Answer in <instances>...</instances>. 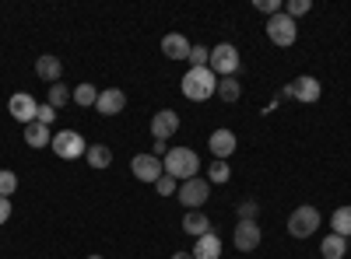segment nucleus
Here are the masks:
<instances>
[{
  "instance_id": "1",
  "label": "nucleus",
  "mask_w": 351,
  "mask_h": 259,
  "mask_svg": "<svg viewBox=\"0 0 351 259\" xmlns=\"http://www.w3.org/2000/svg\"><path fill=\"white\" fill-rule=\"evenodd\" d=\"M180 88H183V95H186L190 102H208V98L218 95V77H215L211 67H190V70L183 74Z\"/></svg>"
},
{
  "instance_id": "2",
  "label": "nucleus",
  "mask_w": 351,
  "mask_h": 259,
  "mask_svg": "<svg viewBox=\"0 0 351 259\" xmlns=\"http://www.w3.org/2000/svg\"><path fill=\"white\" fill-rule=\"evenodd\" d=\"M162 165H165V176H172L176 182H186V179L200 176V158H197V151H190V148H172V151L162 158Z\"/></svg>"
},
{
  "instance_id": "3",
  "label": "nucleus",
  "mask_w": 351,
  "mask_h": 259,
  "mask_svg": "<svg viewBox=\"0 0 351 259\" xmlns=\"http://www.w3.org/2000/svg\"><path fill=\"white\" fill-rule=\"evenodd\" d=\"M211 200V182L204 176H193L186 182H180V204L186 210H204V204Z\"/></svg>"
},
{
  "instance_id": "4",
  "label": "nucleus",
  "mask_w": 351,
  "mask_h": 259,
  "mask_svg": "<svg viewBox=\"0 0 351 259\" xmlns=\"http://www.w3.org/2000/svg\"><path fill=\"white\" fill-rule=\"evenodd\" d=\"M49 148L56 151V158H64V161H74V158H84L88 151V144L77 130H60V133H53V144Z\"/></svg>"
},
{
  "instance_id": "5",
  "label": "nucleus",
  "mask_w": 351,
  "mask_h": 259,
  "mask_svg": "<svg viewBox=\"0 0 351 259\" xmlns=\"http://www.w3.org/2000/svg\"><path fill=\"white\" fill-rule=\"evenodd\" d=\"M208 67L215 70V77H236V70H239V49L232 46V42L215 46V49H211Z\"/></svg>"
},
{
  "instance_id": "6",
  "label": "nucleus",
  "mask_w": 351,
  "mask_h": 259,
  "mask_svg": "<svg viewBox=\"0 0 351 259\" xmlns=\"http://www.w3.org/2000/svg\"><path fill=\"white\" fill-rule=\"evenodd\" d=\"M316 228H319V210L316 207H299V210H291V217H288V235L291 238H309V235H316Z\"/></svg>"
},
{
  "instance_id": "7",
  "label": "nucleus",
  "mask_w": 351,
  "mask_h": 259,
  "mask_svg": "<svg viewBox=\"0 0 351 259\" xmlns=\"http://www.w3.org/2000/svg\"><path fill=\"white\" fill-rule=\"evenodd\" d=\"M267 39L274 42V46H291V42H295L299 39V25L295 21H291L285 11L281 14H274V18H267Z\"/></svg>"
},
{
  "instance_id": "8",
  "label": "nucleus",
  "mask_w": 351,
  "mask_h": 259,
  "mask_svg": "<svg viewBox=\"0 0 351 259\" xmlns=\"http://www.w3.org/2000/svg\"><path fill=\"white\" fill-rule=\"evenodd\" d=\"M130 172H134V179H137V182L155 186V182L165 176V165H162V158H155V154H134Z\"/></svg>"
},
{
  "instance_id": "9",
  "label": "nucleus",
  "mask_w": 351,
  "mask_h": 259,
  "mask_svg": "<svg viewBox=\"0 0 351 259\" xmlns=\"http://www.w3.org/2000/svg\"><path fill=\"white\" fill-rule=\"evenodd\" d=\"M285 95H288V98H295V102L313 105V102H319V95H324V84H319L316 77H309V74H302V77H295V81L288 84Z\"/></svg>"
},
{
  "instance_id": "10",
  "label": "nucleus",
  "mask_w": 351,
  "mask_h": 259,
  "mask_svg": "<svg viewBox=\"0 0 351 259\" xmlns=\"http://www.w3.org/2000/svg\"><path fill=\"white\" fill-rule=\"evenodd\" d=\"M260 238H263L260 221H239L236 228H232V245H236L239 252H253V249H260Z\"/></svg>"
},
{
  "instance_id": "11",
  "label": "nucleus",
  "mask_w": 351,
  "mask_h": 259,
  "mask_svg": "<svg viewBox=\"0 0 351 259\" xmlns=\"http://www.w3.org/2000/svg\"><path fill=\"white\" fill-rule=\"evenodd\" d=\"M176 130H180V112H176V109H158L152 116V137L155 140L169 144V137H176Z\"/></svg>"
},
{
  "instance_id": "12",
  "label": "nucleus",
  "mask_w": 351,
  "mask_h": 259,
  "mask_svg": "<svg viewBox=\"0 0 351 259\" xmlns=\"http://www.w3.org/2000/svg\"><path fill=\"white\" fill-rule=\"evenodd\" d=\"M8 112L18 120V123H36V112H39V102L32 98V95H25V92H14L11 95V102H8Z\"/></svg>"
},
{
  "instance_id": "13",
  "label": "nucleus",
  "mask_w": 351,
  "mask_h": 259,
  "mask_svg": "<svg viewBox=\"0 0 351 259\" xmlns=\"http://www.w3.org/2000/svg\"><path fill=\"white\" fill-rule=\"evenodd\" d=\"M123 109H127V95H123L120 88L99 92V102H95V112H99V116H120Z\"/></svg>"
},
{
  "instance_id": "14",
  "label": "nucleus",
  "mask_w": 351,
  "mask_h": 259,
  "mask_svg": "<svg viewBox=\"0 0 351 259\" xmlns=\"http://www.w3.org/2000/svg\"><path fill=\"white\" fill-rule=\"evenodd\" d=\"M208 148H211V154L218 161H228L232 151H236V133H232V130H215L211 140H208Z\"/></svg>"
},
{
  "instance_id": "15",
  "label": "nucleus",
  "mask_w": 351,
  "mask_h": 259,
  "mask_svg": "<svg viewBox=\"0 0 351 259\" xmlns=\"http://www.w3.org/2000/svg\"><path fill=\"white\" fill-rule=\"evenodd\" d=\"M190 42H186V36H180V32H169L165 39H162V53L169 56V60H190Z\"/></svg>"
},
{
  "instance_id": "16",
  "label": "nucleus",
  "mask_w": 351,
  "mask_h": 259,
  "mask_svg": "<svg viewBox=\"0 0 351 259\" xmlns=\"http://www.w3.org/2000/svg\"><path fill=\"white\" fill-rule=\"evenodd\" d=\"M190 252H193V259H221V238L215 232H208L197 238V245Z\"/></svg>"
},
{
  "instance_id": "17",
  "label": "nucleus",
  "mask_w": 351,
  "mask_h": 259,
  "mask_svg": "<svg viewBox=\"0 0 351 259\" xmlns=\"http://www.w3.org/2000/svg\"><path fill=\"white\" fill-rule=\"evenodd\" d=\"M36 74H39L43 81L56 84V81H60V74H64V64H60V56H53V53L39 56V60H36Z\"/></svg>"
},
{
  "instance_id": "18",
  "label": "nucleus",
  "mask_w": 351,
  "mask_h": 259,
  "mask_svg": "<svg viewBox=\"0 0 351 259\" xmlns=\"http://www.w3.org/2000/svg\"><path fill=\"white\" fill-rule=\"evenodd\" d=\"M183 232L193 235V238L208 235V232H211V217L204 214V210H186V217H183Z\"/></svg>"
},
{
  "instance_id": "19",
  "label": "nucleus",
  "mask_w": 351,
  "mask_h": 259,
  "mask_svg": "<svg viewBox=\"0 0 351 259\" xmlns=\"http://www.w3.org/2000/svg\"><path fill=\"white\" fill-rule=\"evenodd\" d=\"M25 144H28V148H49V144H53V133H49V126H43V123H28L25 126Z\"/></svg>"
},
{
  "instance_id": "20",
  "label": "nucleus",
  "mask_w": 351,
  "mask_h": 259,
  "mask_svg": "<svg viewBox=\"0 0 351 259\" xmlns=\"http://www.w3.org/2000/svg\"><path fill=\"white\" fill-rule=\"evenodd\" d=\"M319 252H324V259H344V252H348V238H341V235H327L324 242H319Z\"/></svg>"
},
{
  "instance_id": "21",
  "label": "nucleus",
  "mask_w": 351,
  "mask_h": 259,
  "mask_svg": "<svg viewBox=\"0 0 351 259\" xmlns=\"http://www.w3.org/2000/svg\"><path fill=\"white\" fill-rule=\"evenodd\" d=\"M239 95H243V84H239L236 77H218V98H221L225 105L239 102Z\"/></svg>"
},
{
  "instance_id": "22",
  "label": "nucleus",
  "mask_w": 351,
  "mask_h": 259,
  "mask_svg": "<svg viewBox=\"0 0 351 259\" xmlns=\"http://www.w3.org/2000/svg\"><path fill=\"white\" fill-rule=\"evenodd\" d=\"M84 161L92 168H109L112 165V151L106 148V144H92V148L84 151Z\"/></svg>"
},
{
  "instance_id": "23",
  "label": "nucleus",
  "mask_w": 351,
  "mask_h": 259,
  "mask_svg": "<svg viewBox=\"0 0 351 259\" xmlns=\"http://www.w3.org/2000/svg\"><path fill=\"white\" fill-rule=\"evenodd\" d=\"M330 228H334V235L351 238V207H337L334 217H330Z\"/></svg>"
},
{
  "instance_id": "24",
  "label": "nucleus",
  "mask_w": 351,
  "mask_h": 259,
  "mask_svg": "<svg viewBox=\"0 0 351 259\" xmlns=\"http://www.w3.org/2000/svg\"><path fill=\"white\" fill-rule=\"evenodd\" d=\"M74 102L77 105H95L99 102V88H95V84H77V88H74Z\"/></svg>"
},
{
  "instance_id": "25",
  "label": "nucleus",
  "mask_w": 351,
  "mask_h": 259,
  "mask_svg": "<svg viewBox=\"0 0 351 259\" xmlns=\"http://www.w3.org/2000/svg\"><path fill=\"white\" fill-rule=\"evenodd\" d=\"M71 98H74V92H67L64 84H49V105L53 109H64Z\"/></svg>"
},
{
  "instance_id": "26",
  "label": "nucleus",
  "mask_w": 351,
  "mask_h": 259,
  "mask_svg": "<svg viewBox=\"0 0 351 259\" xmlns=\"http://www.w3.org/2000/svg\"><path fill=\"white\" fill-rule=\"evenodd\" d=\"M14 189H18V176H14V172L11 168H0V196H14Z\"/></svg>"
},
{
  "instance_id": "27",
  "label": "nucleus",
  "mask_w": 351,
  "mask_h": 259,
  "mask_svg": "<svg viewBox=\"0 0 351 259\" xmlns=\"http://www.w3.org/2000/svg\"><path fill=\"white\" fill-rule=\"evenodd\" d=\"M228 176H232V172H228V161H211L208 165V182H228Z\"/></svg>"
},
{
  "instance_id": "28",
  "label": "nucleus",
  "mask_w": 351,
  "mask_h": 259,
  "mask_svg": "<svg viewBox=\"0 0 351 259\" xmlns=\"http://www.w3.org/2000/svg\"><path fill=\"white\" fill-rule=\"evenodd\" d=\"M313 11V4H309V0H288V4H285V14L291 18V21H295V18H302V14H309Z\"/></svg>"
},
{
  "instance_id": "29",
  "label": "nucleus",
  "mask_w": 351,
  "mask_h": 259,
  "mask_svg": "<svg viewBox=\"0 0 351 259\" xmlns=\"http://www.w3.org/2000/svg\"><path fill=\"white\" fill-rule=\"evenodd\" d=\"M208 60H211V49L208 46H193L190 49V67H208Z\"/></svg>"
},
{
  "instance_id": "30",
  "label": "nucleus",
  "mask_w": 351,
  "mask_h": 259,
  "mask_svg": "<svg viewBox=\"0 0 351 259\" xmlns=\"http://www.w3.org/2000/svg\"><path fill=\"white\" fill-rule=\"evenodd\" d=\"M253 8H256V11H263V14H271V18L285 11V4H281V0H253Z\"/></svg>"
},
{
  "instance_id": "31",
  "label": "nucleus",
  "mask_w": 351,
  "mask_h": 259,
  "mask_svg": "<svg viewBox=\"0 0 351 259\" xmlns=\"http://www.w3.org/2000/svg\"><path fill=\"white\" fill-rule=\"evenodd\" d=\"M239 221H256V214H260V204L256 200H246V204H239Z\"/></svg>"
},
{
  "instance_id": "32",
  "label": "nucleus",
  "mask_w": 351,
  "mask_h": 259,
  "mask_svg": "<svg viewBox=\"0 0 351 259\" xmlns=\"http://www.w3.org/2000/svg\"><path fill=\"white\" fill-rule=\"evenodd\" d=\"M53 120H56V109H53L49 102H43V105H39V112H36V123H43V126H49Z\"/></svg>"
},
{
  "instance_id": "33",
  "label": "nucleus",
  "mask_w": 351,
  "mask_h": 259,
  "mask_svg": "<svg viewBox=\"0 0 351 259\" xmlns=\"http://www.w3.org/2000/svg\"><path fill=\"white\" fill-rule=\"evenodd\" d=\"M155 189H158V196H172V193H176V179H172V176H162V179L155 182Z\"/></svg>"
},
{
  "instance_id": "34",
  "label": "nucleus",
  "mask_w": 351,
  "mask_h": 259,
  "mask_svg": "<svg viewBox=\"0 0 351 259\" xmlns=\"http://www.w3.org/2000/svg\"><path fill=\"white\" fill-rule=\"evenodd\" d=\"M8 221H11V200L0 196V224H8Z\"/></svg>"
},
{
  "instance_id": "35",
  "label": "nucleus",
  "mask_w": 351,
  "mask_h": 259,
  "mask_svg": "<svg viewBox=\"0 0 351 259\" xmlns=\"http://www.w3.org/2000/svg\"><path fill=\"white\" fill-rule=\"evenodd\" d=\"M152 154H155V158H165V154H169V144H165V140H155V148H152Z\"/></svg>"
},
{
  "instance_id": "36",
  "label": "nucleus",
  "mask_w": 351,
  "mask_h": 259,
  "mask_svg": "<svg viewBox=\"0 0 351 259\" xmlns=\"http://www.w3.org/2000/svg\"><path fill=\"white\" fill-rule=\"evenodd\" d=\"M172 259H193V252H176Z\"/></svg>"
},
{
  "instance_id": "37",
  "label": "nucleus",
  "mask_w": 351,
  "mask_h": 259,
  "mask_svg": "<svg viewBox=\"0 0 351 259\" xmlns=\"http://www.w3.org/2000/svg\"><path fill=\"white\" fill-rule=\"evenodd\" d=\"M88 259H102V256H88Z\"/></svg>"
}]
</instances>
